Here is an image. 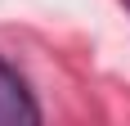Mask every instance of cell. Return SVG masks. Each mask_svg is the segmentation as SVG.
<instances>
[{"label":"cell","mask_w":130,"mask_h":126,"mask_svg":"<svg viewBox=\"0 0 130 126\" xmlns=\"http://www.w3.org/2000/svg\"><path fill=\"white\" fill-rule=\"evenodd\" d=\"M36 122H40V108L27 81L0 59V126H36Z\"/></svg>","instance_id":"cell-1"}]
</instances>
